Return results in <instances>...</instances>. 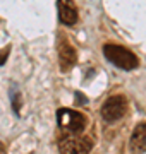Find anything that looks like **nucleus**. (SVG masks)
<instances>
[{
    "mask_svg": "<svg viewBox=\"0 0 146 154\" xmlns=\"http://www.w3.org/2000/svg\"><path fill=\"white\" fill-rule=\"evenodd\" d=\"M103 53H105V58L110 63H113L115 67L122 69V70H134L136 67L139 65L138 57L131 50L119 46V45H113V43L105 45L103 46Z\"/></svg>",
    "mask_w": 146,
    "mask_h": 154,
    "instance_id": "nucleus-1",
    "label": "nucleus"
},
{
    "mask_svg": "<svg viewBox=\"0 0 146 154\" xmlns=\"http://www.w3.org/2000/svg\"><path fill=\"white\" fill-rule=\"evenodd\" d=\"M57 123L64 132L67 134H81L86 128V116L79 111L67 110V108H60L57 111Z\"/></svg>",
    "mask_w": 146,
    "mask_h": 154,
    "instance_id": "nucleus-2",
    "label": "nucleus"
},
{
    "mask_svg": "<svg viewBox=\"0 0 146 154\" xmlns=\"http://www.w3.org/2000/svg\"><path fill=\"white\" fill-rule=\"evenodd\" d=\"M127 111V99L122 94H115V96H110V98L103 103L101 106V118L108 123H113V122L120 120Z\"/></svg>",
    "mask_w": 146,
    "mask_h": 154,
    "instance_id": "nucleus-3",
    "label": "nucleus"
},
{
    "mask_svg": "<svg viewBox=\"0 0 146 154\" xmlns=\"http://www.w3.org/2000/svg\"><path fill=\"white\" fill-rule=\"evenodd\" d=\"M78 62V53L65 38H60L59 43V65L62 72H69Z\"/></svg>",
    "mask_w": 146,
    "mask_h": 154,
    "instance_id": "nucleus-4",
    "label": "nucleus"
},
{
    "mask_svg": "<svg viewBox=\"0 0 146 154\" xmlns=\"http://www.w3.org/2000/svg\"><path fill=\"white\" fill-rule=\"evenodd\" d=\"M59 149L60 152H90L93 149V140L91 137H67V139H62L59 142Z\"/></svg>",
    "mask_w": 146,
    "mask_h": 154,
    "instance_id": "nucleus-5",
    "label": "nucleus"
},
{
    "mask_svg": "<svg viewBox=\"0 0 146 154\" xmlns=\"http://www.w3.org/2000/svg\"><path fill=\"white\" fill-rule=\"evenodd\" d=\"M57 9H59V19L64 26H74L78 22V7L72 0H59Z\"/></svg>",
    "mask_w": 146,
    "mask_h": 154,
    "instance_id": "nucleus-6",
    "label": "nucleus"
},
{
    "mask_svg": "<svg viewBox=\"0 0 146 154\" xmlns=\"http://www.w3.org/2000/svg\"><path fill=\"white\" fill-rule=\"evenodd\" d=\"M129 149L132 152H144L146 151V123H139L131 135Z\"/></svg>",
    "mask_w": 146,
    "mask_h": 154,
    "instance_id": "nucleus-7",
    "label": "nucleus"
},
{
    "mask_svg": "<svg viewBox=\"0 0 146 154\" xmlns=\"http://www.w3.org/2000/svg\"><path fill=\"white\" fill-rule=\"evenodd\" d=\"M11 101H12V111L16 113V116H19L21 115V106H23V98H21V93L16 86L11 89Z\"/></svg>",
    "mask_w": 146,
    "mask_h": 154,
    "instance_id": "nucleus-8",
    "label": "nucleus"
},
{
    "mask_svg": "<svg viewBox=\"0 0 146 154\" xmlns=\"http://www.w3.org/2000/svg\"><path fill=\"white\" fill-rule=\"evenodd\" d=\"M9 51H11V46H5V48H2V50H0V65H4V63L7 62Z\"/></svg>",
    "mask_w": 146,
    "mask_h": 154,
    "instance_id": "nucleus-9",
    "label": "nucleus"
},
{
    "mask_svg": "<svg viewBox=\"0 0 146 154\" xmlns=\"http://www.w3.org/2000/svg\"><path fill=\"white\" fill-rule=\"evenodd\" d=\"M76 98H78V99H76V103H78V105H86V103H88V101L84 99V96H83L81 93H76Z\"/></svg>",
    "mask_w": 146,
    "mask_h": 154,
    "instance_id": "nucleus-10",
    "label": "nucleus"
},
{
    "mask_svg": "<svg viewBox=\"0 0 146 154\" xmlns=\"http://www.w3.org/2000/svg\"><path fill=\"white\" fill-rule=\"evenodd\" d=\"M0 152H5V147H4V144H0Z\"/></svg>",
    "mask_w": 146,
    "mask_h": 154,
    "instance_id": "nucleus-11",
    "label": "nucleus"
}]
</instances>
